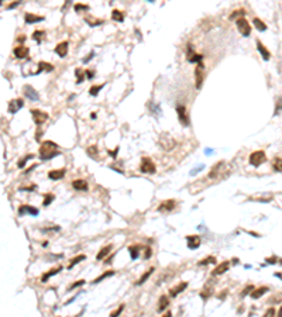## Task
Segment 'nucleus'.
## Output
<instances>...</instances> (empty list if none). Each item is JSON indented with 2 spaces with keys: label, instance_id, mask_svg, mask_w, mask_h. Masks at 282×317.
I'll list each match as a JSON object with an SVG mask.
<instances>
[{
  "label": "nucleus",
  "instance_id": "nucleus-1",
  "mask_svg": "<svg viewBox=\"0 0 282 317\" xmlns=\"http://www.w3.org/2000/svg\"><path fill=\"white\" fill-rule=\"evenodd\" d=\"M59 151H58V145L52 141H44L43 145L40 148V156L41 159L47 161V159H51L54 158L55 155H58Z\"/></svg>",
  "mask_w": 282,
  "mask_h": 317
},
{
  "label": "nucleus",
  "instance_id": "nucleus-2",
  "mask_svg": "<svg viewBox=\"0 0 282 317\" xmlns=\"http://www.w3.org/2000/svg\"><path fill=\"white\" fill-rule=\"evenodd\" d=\"M205 75H206L205 65L200 62V64H198L196 70H195V78H196V89H200V88H202L203 80H205Z\"/></svg>",
  "mask_w": 282,
  "mask_h": 317
},
{
  "label": "nucleus",
  "instance_id": "nucleus-3",
  "mask_svg": "<svg viewBox=\"0 0 282 317\" xmlns=\"http://www.w3.org/2000/svg\"><path fill=\"white\" fill-rule=\"evenodd\" d=\"M267 159V155L264 151H255L250 155V164L254 165V166H260L261 164H264Z\"/></svg>",
  "mask_w": 282,
  "mask_h": 317
},
{
  "label": "nucleus",
  "instance_id": "nucleus-4",
  "mask_svg": "<svg viewBox=\"0 0 282 317\" xmlns=\"http://www.w3.org/2000/svg\"><path fill=\"white\" fill-rule=\"evenodd\" d=\"M140 171L143 174H154L155 172V165L150 158H143L140 164Z\"/></svg>",
  "mask_w": 282,
  "mask_h": 317
},
{
  "label": "nucleus",
  "instance_id": "nucleus-5",
  "mask_svg": "<svg viewBox=\"0 0 282 317\" xmlns=\"http://www.w3.org/2000/svg\"><path fill=\"white\" fill-rule=\"evenodd\" d=\"M236 24H237L239 31L243 34V35H244V37H248L250 35V33H251V27H250L248 21H247L244 17H240L239 20L236 21Z\"/></svg>",
  "mask_w": 282,
  "mask_h": 317
},
{
  "label": "nucleus",
  "instance_id": "nucleus-6",
  "mask_svg": "<svg viewBox=\"0 0 282 317\" xmlns=\"http://www.w3.org/2000/svg\"><path fill=\"white\" fill-rule=\"evenodd\" d=\"M31 114H33L34 123H35L37 125H41L43 123L47 121V119H48V114L44 113V111H41V110H37V109L31 110Z\"/></svg>",
  "mask_w": 282,
  "mask_h": 317
},
{
  "label": "nucleus",
  "instance_id": "nucleus-7",
  "mask_svg": "<svg viewBox=\"0 0 282 317\" xmlns=\"http://www.w3.org/2000/svg\"><path fill=\"white\" fill-rule=\"evenodd\" d=\"M176 111H178V119L181 121V124L188 127L189 125V119H188V114H186V109L184 106H178L176 107Z\"/></svg>",
  "mask_w": 282,
  "mask_h": 317
},
{
  "label": "nucleus",
  "instance_id": "nucleus-8",
  "mask_svg": "<svg viewBox=\"0 0 282 317\" xmlns=\"http://www.w3.org/2000/svg\"><path fill=\"white\" fill-rule=\"evenodd\" d=\"M23 104H24L23 99H13V100L9 103V113H11V114L17 113V111L23 107Z\"/></svg>",
  "mask_w": 282,
  "mask_h": 317
},
{
  "label": "nucleus",
  "instance_id": "nucleus-9",
  "mask_svg": "<svg viewBox=\"0 0 282 317\" xmlns=\"http://www.w3.org/2000/svg\"><path fill=\"white\" fill-rule=\"evenodd\" d=\"M28 52H30L28 48L24 45H19L14 48V55H16V58H19V59H25L28 57Z\"/></svg>",
  "mask_w": 282,
  "mask_h": 317
},
{
  "label": "nucleus",
  "instance_id": "nucleus-10",
  "mask_svg": "<svg viewBox=\"0 0 282 317\" xmlns=\"http://www.w3.org/2000/svg\"><path fill=\"white\" fill-rule=\"evenodd\" d=\"M175 206H176V202L175 200H165L160 204L158 210L160 211H171L172 209H175Z\"/></svg>",
  "mask_w": 282,
  "mask_h": 317
},
{
  "label": "nucleus",
  "instance_id": "nucleus-11",
  "mask_svg": "<svg viewBox=\"0 0 282 317\" xmlns=\"http://www.w3.org/2000/svg\"><path fill=\"white\" fill-rule=\"evenodd\" d=\"M68 45H69L68 41H64V43H59L58 45L55 47V52L61 57V58H64L65 55L68 54Z\"/></svg>",
  "mask_w": 282,
  "mask_h": 317
},
{
  "label": "nucleus",
  "instance_id": "nucleus-12",
  "mask_svg": "<svg viewBox=\"0 0 282 317\" xmlns=\"http://www.w3.org/2000/svg\"><path fill=\"white\" fill-rule=\"evenodd\" d=\"M186 240H188V245H189L190 250H195V248L199 247V244H200L199 235H189V237H186Z\"/></svg>",
  "mask_w": 282,
  "mask_h": 317
},
{
  "label": "nucleus",
  "instance_id": "nucleus-13",
  "mask_svg": "<svg viewBox=\"0 0 282 317\" xmlns=\"http://www.w3.org/2000/svg\"><path fill=\"white\" fill-rule=\"evenodd\" d=\"M24 95L27 96L28 99H31V100H38V99H40L38 93L34 90L31 86H24Z\"/></svg>",
  "mask_w": 282,
  "mask_h": 317
},
{
  "label": "nucleus",
  "instance_id": "nucleus-14",
  "mask_svg": "<svg viewBox=\"0 0 282 317\" xmlns=\"http://www.w3.org/2000/svg\"><path fill=\"white\" fill-rule=\"evenodd\" d=\"M24 20H25L27 24H34V23H37V21H43L44 17H41V16H34V14H31V13H27L25 17H24Z\"/></svg>",
  "mask_w": 282,
  "mask_h": 317
},
{
  "label": "nucleus",
  "instance_id": "nucleus-15",
  "mask_svg": "<svg viewBox=\"0 0 282 317\" xmlns=\"http://www.w3.org/2000/svg\"><path fill=\"white\" fill-rule=\"evenodd\" d=\"M186 288H188V282H181V285H178L176 288H174V289L169 290V295H171L172 297H175V296L178 295V293L184 292V290L186 289Z\"/></svg>",
  "mask_w": 282,
  "mask_h": 317
},
{
  "label": "nucleus",
  "instance_id": "nucleus-16",
  "mask_svg": "<svg viewBox=\"0 0 282 317\" xmlns=\"http://www.w3.org/2000/svg\"><path fill=\"white\" fill-rule=\"evenodd\" d=\"M267 292H268V288L267 286H261V288H258V289L252 290V292H251V297H252V299H260L261 296L265 295Z\"/></svg>",
  "mask_w": 282,
  "mask_h": 317
},
{
  "label": "nucleus",
  "instance_id": "nucleus-17",
  "mask_svg": "<svg viewBox=\"0 0 282 317\" xmlns=\"http://www.w3.org/2000/svg\"><path fill=\"white\" fill-rule=\"evenodd\" d=\"M229 266H230V262H229V261H224V262H221L220 265H219L217 268L213 271V275H221V274H224V272H227Z\"/></svg>",
  "mask_w": 282,
  "mask_h": 317
},
{
  "label": "nucleus",
  "instance_id": "nucleus-18",
  "mask_svg": "<svg viewBox=\"0 0 282 317\" xmlns=\"http://www.w3.org/2000/svg\"><path fill=\"white\" fill-rule=\"evenodd\" d=\"M72 186H74V189L76 190H86L88 189V183H86V180L83 179H76L72 182Z\"/></svg>",
  "mask_w": 282,
  "mask_h": 317
},
{
  "label": "nucleus",
  "instance_id": "nucleus-19",
  "mask_svg": "<svg viewBox=\"0 0 282 317\" xmlns=\"http://www.w3.org/2000/svg\"><path fill=\"white\" fill-rule=\"evenodd\" d=\"M64 175H65V169H55V171H49L48 172V176L51 178V179H54V180L64 178Z\"/></svg>",
  "mask_w": 282,
  "mask_h": 317
},
{
  "label": "nucleus",
  "instance_id": "nucleus-20",
  "mask_svg": "<svg viewBox=\"0 0 282 317\" xmlns=\"http://www.w3.org/2000/svg\"><path fill=\"white\" fill-rule=\"evenodd\" d=\"M257 48H258V51L261 52V55H262L264 59H270V57H271L270 52H268V49L262 45V43H261V41H257Z\"/></svg>",
  "mask_w": 282,
  "mask_h": 317
},
{
  "label": "nucleus",
  "instance_id": "nucleus-21",
  "mask_svg": "<svg viewBox=\"0 0 282 317\" xmlns=\"http://www.w3.org/2000/svg\"><path fill=\"white\" fill-rule=\"evenodd\" d=\"M110 250H111V245H107V247H103L100 250V252L98 254V256H96V259H98V261H100V259H103L104 256L107 255L109 252H110Z\"/></svg>",
  "mask_w": 282,
  "mask_h": 317
},
{
  "label": "nucleus",
  "instance_id": "nucleus-22",
  "mask_svg": "<svg viewBox=\"0 0 282 317\" xmlns=\"http://www.w3.org/2000/svg\"><path fill=\"white\" fill-rule=\"evenodd\" d=\"M252 23H254V27L257 28L258 31H265V30H267V25L264 24L260 18H254V20H252Z\"/></svg>",
  "mask_w": 282,
  "mask_h": 317
},
{
  "label": "nucleus",
  "instance_id": "nucleus-23",
  "mask_svg": "<svg viewBox=\"0 0 282 317\" xmlns=\"http://www.w3.org/2000/svg\"><path fill=\"white\" fill-rule=\"evenodd\" d=\"M111 18H113L114 21H123V20H124V16H123V13L120 11V10H113Z\"/></svg>",
  "mask_w": 282,
  "mask_h": 317
},
{
  "label": "nucleus",
  "instance_id": "nucleus-24",
  "mask_svg": "<svg viewBox=\"0 0 282 317\" xmlns=\"http://www.w3.org/2000/svg\"><path fill=\"white\" fill-rule=\"evenodd\" d=\"M83 259H86V256H85V255H78V256H75V258L72 259V261H70V264H69V265H68V268H69V269H72V268H74V265H76V264H79L80 261H83Z\"/></svg>",
  "mask_w": 282,
  "mask_h": 317
},
{
  "label": "nucleus",
  "instance_id": "nucleus-25",
  "mask_svg": "<svg viewBox=\"0 0 282 317\" xmlns=\"http://www.w3.org/2000/svg\"><path fill=\"white\" fill-rule=\"evenodd\" d=\"M59 271H62V266H58V268H55V269H51V271H48V274H45V275L43 276V282H45L49 276H54L55 274H58Z\"/></svg>",
  "mask_w": 282,
  "mask_h": 317
},
{
  "label": "nucleus",
  "instance_id": "nucleus-26",
  "mask_svg": "<svg viewBox=\"0 0 282 317\" xmlns=\"http://www.w3.org/2000/svg\"><path fill=\"white\" fill-rule=\"evenodd\" d=\"M152 272H154V268H150V269H148V271L145 272V274H144V275H143V276L140 278V281L137 282V285H143V283H144V282H145V281H147V279H148V276H150V275L152 274Z\"/></svg>",
  "mask_w": 282,
  "mask_h": 317
},
{
  "label": "nucleus",
  "instance_id": "nucleus-27",
  "mask_svg": "<svg viewBox=\"0 0 282 317\" xmlns=\"http://www.w3.org/2000/svg\"><path fill=\"white\" fill-rule=\"evenodd\" d=\"M272 166H274V171L282 172V159H281V158H275V161H274Z\"/></svg>",
  "mask_w": 282,
  "mask_h": 317
},
{
  "label": "nucleus",
  "instance_id": "nucleus-28",
  "mask_svg": "<svg viewBox=\"0 0 282 317\" xmlns=\"http://www.w3.org/2000/svg\"><path fill=\"white\" fill-rule=\"evenodd\" d=\"M38 68H40V70L44 69V70H48V72L54 70V66H52L51 64H47V62H40V64H38Z\"/></svg>",
  "mask_w": 282,
  "mask_h": 317
},
{
  "label": "nucleus",
  "instance_id": "nucleus-29",
  "mask_svg": "<svg viewBox=\"0 0 282 317\" xmlns=\"http://www.w3.org/2000/svg\"><path fill=\"white\" fill-rule=\"evenodd\" d=\"M111 275H114V271H109V272H106V274H103V275H100L99 278H96L95 281H93V283H99L100 281H103L104 278H107V276H111Z\"/></svg>",
  "mask_w": 282,
  "mask_h": 317
},
{
  "label": "nucleus",
  "instance_id": "nucleus-30",
  "mask_svg": "<svg viewBox=\"0 0 282 317\" xmlns=\"http://www.w3.org/2000/svg\"><path fill=\"white\" fill-rule=\"evenodd\" d=\"M166 306H168V297H165V296H162V297H161V299H160V307H158V310H160V311H162L166 307Z\"/></svg>",
  "mask_w": 282,
  "mask_h": 317
},
{
  "label": "nucleus",
  "instance_id": "nucleus-31",
  "mask_svg": "<svg viewBox=\"0 0 282 317\" xmlns=\"http://www.w3.org/2000/svg\"><path fill=\"white\" fill-rule=\"evenodd\" d=\"M215 262H216L215 256H207V258H205L203 261H200L199 265H207V264H215Z\"/></svg>",
  "mask_w": 282,
  "mask_h": 317
},
{
  "label": "nucleus",
  "instance_id": "nucleus-32",
  "mask_svg": "<svg viewBox=\"0 0 282 317\" xmlns=\"http://www.w3.org/2000/svg\"><path fill=\"white\" fill-rule=\"evenodd\" d=\"M102 88H103V85H99V86H92V88L89 89V93H90V95H92V96H96V95H98V93H99V90H100Z\"/></svg>",
  "mask_w": 282,
  "mask_h": 317
},
{
  "label": "nucleus",
  "instance_id": "nucleus-33",
  "mask_svg": "<svg viewBox=\"0 0 282 317\" xmlns=\"http://www.w3.org/2000/svg\"><path fill=\"white\" fill-rule=\"evenodd\" d=\"M43 35H44V31H34V34H33V38L35 41H41L43 40Z\"/></svg>",
  "mask_w": 282,
  "mask_h": 317
},
{
  "label": "nucleus",
  "instance_id": "nucleus-34",
  "mask_svg": "<svg viewBox=\"0 0 282 317\" xmlns=\"http://www.w3.org/2000/svg\"><path fill=\"white\" fill-rule=\"evenodd\" d=\"M54 200V195H51V193H47L45 195V197H44V206H48L49 203H51V202Z\"/></svg>",
  "mask_w": 282,
  "mask_h": 317
},
{
  "label": "nucleus",
  "instance_id": "nucleus-35",
  "mask_svg": "<svg viewBox=\"0 0 282 317\" xmlns=\"http://www.w3.org/2000/svg\"><path fill=\"white\" fill-rule=\"evenodd\" d=\"M129 251H130V254H131V258L133 259H135L138 256V250H137V247H129Z\"/></svg>",
  "mask_w": 282,
  "mask_h": 317
},
{
  "label": "nucleus",
  "instance_id": "nucleus-36",
  "mask_svg": "<svg viewBox=\"0 0 282 317\" xmlns=\"http://www.w3.org/2000/svg\"><path fill=\"white\" fill-rule=\"evenodd\" d=\"M88 154H89L90 156H93V158H96V156H98V150H96V147H89V148H88Z\"/></svg>",
  "mask_w": 282,
  "mask_h": 317
},
{
  "label": "nucleus",
  "instance_id": "nucleus-37",
  "mask_svg": "<svg viewBox=\"0 0 282 317\" xmlns=\"http://www.w3.org/2000/svg\"><path fill=\"white\" fill-rule=\"evenodd\" d=\"M123 309H124V306H120L119 309H116L114 311H111V313H110V317H117V316H119V314L123 311Z\"/></svg>",
  "mask_w": 282,
  "mask_h": 317
},
{
  "label": "nucleus",
  "instance_id": "nucleus-38",
  "mask_svg": "<svg viewBox=\"0 0 282 317\" xmlns=\"http://www.w3.org/2000/svg\"><path fill=\"white\" fill-rule=\"evenodd\" d=\"M274 316H275V309L274 307L268 309V310L265 311V314H264V317H274Z\"/></svg>",
  "mask_w": 282,
  "mask_h": 317
},
{
  "label": "nucleus",
  "instance_id": "nucleus-39",
  "mask_svg": "<svg viewBox=\"0 0 282 317\" xmlns=\"http://www.w3.org/2000/svg\"><path fill=\"white\" fill-rule=\"evenodd\" d=\"M83 283H86V282H85V281H78V282H75L74 285H70V286H69V290L75 289V288H78V286H82Z\"/></svg>",
  "mask_w": 282,
  "mask_h": 317
},
{
  "label": "nucleus",
  "instance_id": "nucleus-40",
  "mask_svg": "<svg viewBox=\"0 0 282 317\" xmlns=\"http://www.w3.org/2000/svg\"><path fill=\"white\" fill-rule=\"evenodd\" d=\"M89 7L86 6V4H75V10L76 11H79V10H88Z\"/></svg>",
  "mask_w": 282,
  "mask_h": 317
},
{
  "label": "nucleus",
  "instance_id": "nucleus-41",
  "mask_svg": "<svg viewBox=\"0 0 282 317\" xmlns=\"http://www.w3.org/2000/svg\"><path fill=\"white\" fill-rule=\"evenodd\" d=\"M244 14H245L244 10H237V11L234 13V14H231V17H230V18H236L237 16H243V17H244Z\"/></svg>",
  "mask_w": 282,
  "mask_h": 317
},
{
  "label": "nucleus",
  "instance_id": "nucleus-42",
  "mask_svg": "<svg viewBox=\"0 0 282 317\" xmlns=\"http://www.w3.org/2000/svg\"><path fill=\"white\" fill-rule=\"evenodd\" d=\"M30 158H33V155H28V156H25V158H23L21 161L19 162V166H20V168H21V166H24V164H25V162H27V159H30Z\"/></svg>",
  "mask_w": 282,
  "mask_h": 317
},
{
  "label": "nucleus",
  "instance_id": "nucleus-43",
  "mask_svg": "<svg viewBox=\"0 0 282 317\" xmlns=\"http://www.w3.org/2000/svg\"><path fill=\"white\" fill-rule=\"evenodd\" d=\"M76 76H78V83H80L83 80V75L80 72V69H76Z\"/></svg>",
  "mask_w": 282,
  "mask_h": 317
},
{
  "label": "nucleus",
  "instance_id": "nucleus-44",
  "mask_svg": "<svg viewBox=\"0 0 282 317\" xmlns=\"http://www.w3.org/2000/svg\"><path fill=\"white\" fill-rule=\"evenodd\" d=\"M93 55H95V52L92 51V52H90L89 55H88V57H86V58H83V62H89L90 59H92V57H93Z\"/></svg>",
  "mask_w": 282,
  "mask_h": 317
},
{
  "label": "nucleus",
  "instance_id": "nucleus-45",
  "mask_svg": "<svg viewBox=\"0 0 282 317\" xmlns=\"http://www.w3.org/2000/svg\"><path fill=\"white\" fill-rule=\"evenodd\" d=\"M278 106H279V107L275 110V114H278V113H279V110L282 109V99H278Z\"/></svg>",
  "mask_w": 282,
  "mask_h": 317
},
{
  "label": "nucleus",
  "instance_id": "nucleus-46",
  "mask_svg": "<svg viewBox=\"0 0 282 317\" xmlns=\"http://www.w3.org/2000/svg\"><path fill=\"white\" fill-rule=\"evenodd\" d=\"M27 211H30L31 214H34V216H35V214H37V209H34V207H30V206H28L27 207Z\"/></svg>",
  "mask_w": 282,
  "mask_h": 317
},
{
  "label": "nucleus",
  "instance_id": "nucleus-47",
  "mask_svg": "<svg viewBox=\"0 0 282 317\" xmlns=\"http://www.w3.org/2000/svg\"><path fill=\"white\" fill-rule=\"evenodd\" d=\"M151 255V248H145V258H150Z\"/></svg>",
  "mask_w": 282,
  "mask_h": 317
},
{
  "label": "nucleus",
  "instance_id": "nucleus-48",
  "mask_svg": "<svg viewBox=\"0 0 282 317\" xmlns=\"http://www.w3.org/2000/svg\"><path fill=\"white\" fill-rule=\"evenodd\" d=\"M19 4H20V2H16V3L10 4V6H9V9H13V7H16V6H19Z\"/></svg>",
  "mask_w": 282,
  "mask_h": 317
},
{
  "label": "nucleus",
  "instance_id": "nucleus-49",
  "mask_svg": "<svg viewBox=\"0 0 282 317\" xmlns=\"http://www.w3.org/2000/svg\"><path fill=\"white\" fill-rule=\"evenodd\" d=\"M164 317H172V313H171V311H168V313H166Z\"/></svg>",
  "mask_w": 282,
  "mask_h": 317
},
{
  "label": "nucleus",
  "instance_id": "nucleus-50",
  "mask_svg": "<svg viewBox=\"0 0 282 317\" xmlns=\"http://www.w3.org/2000/svg\"><path fill=\"white\" fill-rule=\"evenodd\" d=\"M278 317H282V307H281V310H279V314H278Z\"/></svg>",
  "mask_w": 282,
  "mask_h": 317
}]
</instances>
